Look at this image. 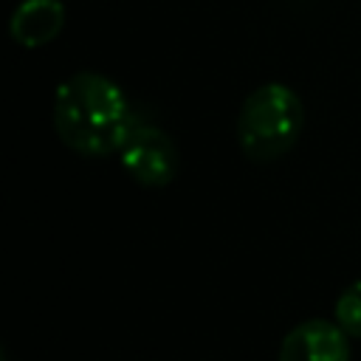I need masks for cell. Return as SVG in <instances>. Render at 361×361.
<instances>
[{
	"label": "cell",
	"mask_w": 361,
	"mask_h": 361,
	"mask_svg": "<svg viewBox=\"0 0 361 361\" xmlns=\"http://www.w3.org/2000/svg\"><path fill=\"white\" fill-rule=\"evenodd\" d=\"M135 124L124 90L102 73L79 71L56 87L54 127L59 141L79 155L102 158L118 152Z\"/></svg>",
	"instance_id": "obj_1"
},
{
	"label": "cell",
	"mask_w": 361,
	"mask_h": 361,
	"mask_svg": "<svg viewBox=\"0 0 361 361\" xmlns=\"http://www.w3.org/2000/svg\"><path fill=\"white\" fill-rule=\"evenodd\" d=\"M305 124L302 99L282 82H268L257 87L240 107L237 141L245 158L268 164L282 158L299 141Z\"/></svg>",
	"instance_id": "obj_2"
},
{
	"label": "cell",
	"mask_w": 361,
	"mask_h": 361,
	"mask_svg": "<svg viewBox=\"0 0 361 361\" xmlns=\"http://www.w3.org/2000/svg\"><path fill=\"white\" fill-rule=\"evenodd\" d=\"M118 155H121L124 172L138 186L164 189L178 175V149L172 138L152 124H135V130L127 135Z\"/></svg>",
	"instance_id": "obj_3"
},
{
	"label": "cell",
	"mask_w": 361,
	"mask_h": 361,
	"mask_svg": "<svg viewBox=\"0 0 361 361\" xmlns=\"http://www.w3.org/2000/svg\"><path fill=\"white\" fill-rule=\"evenodd\" d=\"M276 361H350V341L336 322L307 319L282 338Z\"/></svg>",
	"instance_id": "obj_4"
},
{
	"label": "cell",
	"mask_w": 361,
	"mask_h": 361,
	"mask_svg": "<svg viewBox=\"0 0 361 361\" xmlns=\"http://www.w3.org/2000/svg\"><path fill=\"white\" fill-rule=\"evenodd\" d=\"M62 25H65V6L59 0H23L8 20L11 39L23 48L48 45L62 31Z\"/></svg>",
	"instance_id": "obj_5"
},
{
	"label": "cell",
	"mask_w": 361,
	"mask_h": 361,
	"mask_svg": "<svg viewBox=\"0 0 361 361\" xmlns=\"http://www.w3.org/2000/svg\"><path fill=\"white\" fill-rule=\"evenodd\" d=\"M336 324L347 333L361 338V279L350 282L336 299Z\"/></svg>",
	"instance_id": "obj_6"
}]
</instances>
